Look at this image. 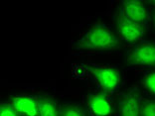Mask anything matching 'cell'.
I'll list each match as a JSON object with an SVG mask.
<instances>
[{"mask_svg":"<svg viewBox=\"0 0 155 116\" xmlns=\"http://www.w3.org/2000/svg\"><path fill=\"white\" fill-rule=\"evenodd\" d=\"M87 72L101 92L108 95L115 93L121 85V75L117 68L111 66L91 64Z\"/></svg>","mask_w":155,"mask_h":116,"instance_id":"obj_2","label":"cell"},{"mask_svg":"<svg viewBox=\"0 0 155 116\" xmlns=\"http://www.w3.org/2000/svg\"><path fill=\"white\" fill-rule=\"evenodd\" d=\"M126 64L133 68H152L155 65V44L144 40L137 43L127 56Z\"/></svg>","mask_w":155,"mask_h":116,"instance_id":"obj_3","label":"cell"},{"mask_svg":"<svg viewBox=\"0 0 155 116\" xmlns=\"http://www.w3.org/2000/svg\"><path fill=\"white\" fill-rule=\"evenodd\" d=\"M141 84L144 90L146 91L149 96H154L155 94V72L150 69L146 73H144L141 79Z\"/></svg>","mask_w":155,"mask_h":116,"instance_id":"obj_11","label":"cell"},{"mask_svg":"<svg viewBox=\"0 0 155 116\" xmlns=\"http://www.w3.org/2000/svg\"><path fill=\"white\" fill-rule=\"evenodd\" d=\"M116 32L120 41L126 44H137L143 40L145 29L118 13L116 16Z\"/></svg>","mask_w":155,"mask_h":116,"instance_id":"obj_4","label":"cell"},{"mask_svg":"<svg viewBox=\"0 0 155 116\" xmlns=\"http://www.w3.org/2000/svg\"><path fill=\"white\" fill-rule=\"evenodd\" d=\"M9 104L19 116H38L39 99L36 95L15 96Z\"/></svg>","mask_w":155,"mask_h":116,"instance_id":"obj_8","label":"cell"},{"mask_svg":"<svg viewBox=\"0 0 155 116\" xmlns=\"http://www.w3.org/2000/svg\"><path fill=\"white\" fill-rule=\"evenodd\" d=\"M140 116H155V103L153 99L141 96Z\"/></svg>","mask_w":155,"mask_h":116,"instance_id":"obj_12","label":"cell"},{"mask_svg":"<svg viewBox=\"0 0 155 116\" xmlns=\"http://www.w3.org/2000/svg\"><path fill=\"white\" fill-rule=\"evenodd\" d=\"M84 108L90 116H111L114 113V105L110 95L101 91L87 94Z\"/></svg>","mask_w":155,"mask_h":116,"instance_id":"obj_5","label":"cell"},{"mask_svg":"<svg viewBox=\"0 0 155 116\" xmlns=\"http://www.w3.org/2000/svg\"><path fill=\"white\" fill-rule=\"evenodd\" d=\"M0 116H19L9 103L0 105Z\"/></svg>","mask_w":155,"mask_h":116,"instance_id":"obj_13","label":"cell"},{"mask_svg":"<svg viewBox=\"0 0 155 116\" xmlns=\"http://www.w3.org/2000/svg\"><path fill=\"white\" fill-rule=\"evenodd\" d=\"M59 116H87V112L82 104L65 102L59 106Z\"/></svg>","mask_w":155,"mask_h":116,"instance_id":"obj_10","label":"cell"},{"mask_svg":"<svg viewBox=\"0 0 155 116\" xmlns=\"http://www.w3.org/2000/svg\"><path fill=\"white\" fill-rule=\"evenodd\" d=\"M141 94L138 89H133L122 93L117 100V116H140Z\"/></svg>","mask_w":155,"mask_h":116,"instance_id":"obj_7","label":"cell"},{"mask_svg":"<svg viewBox=\"0 0 155 116\" xmlns=\"http://www.w3.org/2000/svg\"><path fill=\"white\" fill-rule=\"evenodd\" d=\"M120 47L116 33L104 23L94 24L73 44L75 50L83 52H110Z\"/></svg>","mask_w":155,"mask_h":116,"instance_id":"obj_1","label":"cell"},{"mask_svg":"<svg viewBox=\"0 0 155 116\" xmlns=\"http://www.w3.org/2000/svg\"><path fill=\"white\" fill-rule=\"evenodd\" d=\"M120 14L126 19L139 24L144 29H148L151 24L150 12L141 1H122Z\"/></svg>","mask_w":155,"mask_h":116,"instance_id":"obj_6","label":"cell"},{"mask_svg":"<svg viewBox=\"0 0 155 116\" xmlns=\"http://www.w3.org/2000/svg\"><path fill=\"white\" fill-rule=\"evenodd\" d=\"M38 116H59V105L56 99L51 96L40 95Z\"/></svg>","mask_w":155,"mask_h":116,"instance_id":"obj_9","label":"cell"}]
</instances>
